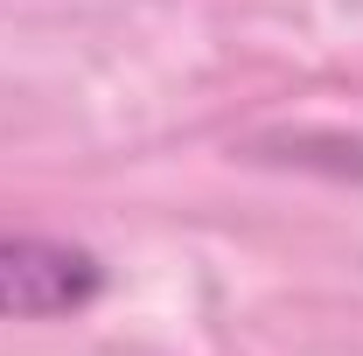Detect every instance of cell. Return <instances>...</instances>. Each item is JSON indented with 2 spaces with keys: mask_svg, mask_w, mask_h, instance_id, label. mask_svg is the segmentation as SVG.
Listing matches in <instances>:
<instances>
[{
  "mask_svg": "<svg viewBox=\"0 0 363 356\" xmlns=\"http://www.w3.org/2000/svg\"><path fill=\"white\" fill-rule=\"evenodd\" d=\"M105 294V266L63 238H0V321L84 314Z\"/></svg>",
  "mask_w": 363,
  "mask_h": 356,
  "instance_id": "1",
  "label": "cell"
}]
</instances>
